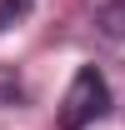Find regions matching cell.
Segmentation results:
<instances>
[{"label":"cell","mask_w":125,"mask_h":130,"mask_svg":"<svg viewBox=\"0 0 125 130\" xmlns=\"http://www.w3.org/2000/svg\"><path fill=\"white\" fill-rule=\"evenodd\" d=\"M95 25H100L110 40H125V0H110V5H100Z\"/></svg>","instance_id":"obj_2"},{"label":"cell","mask_w":125,"mask_h":130,"mask_svg":"<svg viewBox=\"0 0 125 130\" xmlns=\"http://www.w3.org/2000/svg\"><path fill=\"white\" fill-rule=\"evenodd\" d=\"M105 110H110L105 75H100L95 65H80L75 80H70V90H65V100H60V130H85V125H95Z\"/></svg>","instance_id":"obj_1"},{"label":"cell","mask_w":125,"mask_h":130,"mask_svg":"<svg viewBox=\"0 0 125 130\" xmlns=\"http://www.w3.org/2000/svg\"><path fill=\"white\" fill-rule=\"evenodd\" d=\"M25 10H30V0H0V30H10Z\"/></svg>","instance_id":"obj_3"}]
</instances>
